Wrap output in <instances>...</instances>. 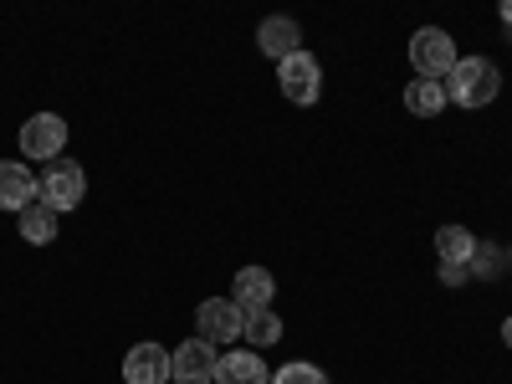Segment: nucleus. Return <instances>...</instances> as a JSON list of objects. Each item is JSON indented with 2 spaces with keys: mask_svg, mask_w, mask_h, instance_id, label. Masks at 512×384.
<instances>
[{
  "mask_svg": "<svg viewBox=\"0 0 512 384\" xmlns=\"http://www.w3.org/2000/svg\"><path fill=\"white\" fill-rule=\"evenodd\" d=\"M497 93H502V72L487 57H461L446 72V98L461 108H487V103H497Z\"/></svg>",
  "mask_w": 512,
  "mask_h": 384,
  "instance_id": "f257e3e1",
  "label": "nucleus"
},
{
  "mask_svg": "<svg viewBox=\"0 0 512 384\" xmlns=\"http://www.w3.org/2000/svg\"><path fill=\"white\" fill-rule=\"evenodd\" d=\"M456 62H461V57H456V41H451L441 26H420V31L410 36V67H415V77L441 82Z\"/></svg>",
  "mask_w": 512,
  "mask_h": 384,
  "instance_id": "f03ea898",
  "label": "nucleus"
},
{
  "mask_svg": "<svg viewBox=\"0 0 512 384\" xmlns=\"http://www.w3.org/2000/svg\"><path fill=\"white\" fill-rule=\"evenodd\" d=\"M82 195H88V175H82V164H72V159H52L47 169H41V205H52L57 216L77 210Z\"/></svg>",
  "mask_w": 512,
  "mask_h": 384,
  "instance_id": "7ed1b4c3",
  "label": "nucleus"
},
{
  "mask_svg": "<svg viewBox=\"0 0 512 384\" xmlns=\"http://www.w3.org/2000/svg\"><path fill=\"white\" fill-rule=\"evenodd\" d=\"M62 149H67V123L57 113H31L21 123V154L26 159L52 164V159H62Z\"/></svg>",
  "mask_w": 512,
  "mask_h": 384,
  "instance_id": "20e7f679",
  "label": "nucleus"
},
{
  "mask_svg": "<svg viewBox=\"0 0 512 384\" xmlns=\"http://www.w3.org/2000/svg\"><path fill=\"white\" fill-rule=\"evenodd\" d=\"M175 379V354L164 344H134L123 354V384H169Z\"/></svg>",
  "mask_w": 512,
  "mask_h": 384,
  "instance_id": "39448f33",
  "label": "nucleus"
},
{
  "mask_svg": "<svg viewBox=\"0 0 512 384\" xmlns=\"http://www.w3.org/2000/svg\"><path fill=\"white\" fill-rule=\"evenodd\" d=\"M195 328L205 344H236L241 328H246V313L231 303V297H210V303H200L195 313Z\"/></svg>",
  "mask_w": 512,
  "mask_h": 384,
  "instance_id": "423d86ee",
  "label": "nucleus"
},
{
  "mask_svg": "<svg viewBox=\"0 0 512 384\" xmlns=\"http://www.w3.org/2000/svg\"><path fill=\"white\" fill-rule=\"evenodd\" d=\"M277 82H282V98L287 103H313L318 88H323V67L308 52H292L287 62H277Z\"/></svg>",
  "mask_w": 512,
  "mask_h": 384,
  "instance_id": "0eeeda50",
  "label": "nucleus"
},
{
  "mask_svg": "<svg viewBox=\"0 0 512 384\" xmlns=\"http://www.w3.org/2000/svg\"><path fill=\"white\" fill-rule=\"evenodd\" d=\"M216 344H205V338H185V344L175 349V384H210L216 379Z\"/></svg>",
  "mask_w": 512,
  "mask_h": 384,
  "instance_id": "6e6552de",
  "label": "nucleus"
},
{
  "mask_svg": "<svg viewBox=\"0 0 512 384\" xmlns=\"http://www.w3.org/2000/svg\"><path fill=\"white\" fill-rule=\"evenodd\" d=\"M36 200H41V180L31 175V169L16 164V159L0 164V210H16V216H21V210L36 205Z\"/></svg>",
  "mask_w": 512,
  "mask_h": 384,
  "instance_id": "1a4fd4ad",
  "label": "nucleus"
},
{
  "mask_svg": "<svg viewBox=\"0 0 512 384\" xmlns=\"http://www.w3.org/2000/svg\"><path fill=\"white\" fill-rule=\"evenodd\" d=\"M272 297H277V277H272L267 267H241V272H236V297H231V303H236L241 313L272 308Z\"/></svg>",
  "mask_w": 512,
  "mask_h": 384,
  "instance_id": "9d476101",
  "label": "nucleus"
},
{
  "mask_svg": "<svg viewBox=\"0 0 512 384\" xmlns=\"http://www.w3.org/2000/svg\"><path fill=\"white\" fill-rule=\"evenodd\" d=\"M297 41H303V26H297L292 16H267L262 26H256V47H262L272 62H287L292 52H303Z\"/></svg>",
  "mask_w": 512,
  "mask_h": 384,
  "instance_id": "9b49d317",
  "label": "nucleus"
},
{
  "mask_svg": "<svg viewBox=\"0 0 512 384\" xmlns=\"http://www.w3.org/2000/svg\"><path fill=\"white\" fill-rule=\"evenodd\" d=\"M216 384H272V369L262 364L256 349H231L216 364Z\"/></svg>",
  "mask_w": 512,
  "mask_h": 384,
  "instance_id": "f8f14e48",
  "label": "nucleus"
},
{
  "mask_svg": "<svg viewBox=\"0 0 512 384\" xmlns=\"http://www.w3.org/2000/svg\"><path fill=\"white\" fill-rule=\"evenodd\" d=\"M57 221H62V216H57L52 205H41V200H36V205H26L21 216H16L21 241H31V246H52V241H57Z\"/></svg>",
  "mask_w": 512,
  "mask_h": 384,
  "instance_id": "ddd939ff",
  "label": "nucleus"
},
{
  "mask_svg": "<svg viewBox=\"0 0 512 384\" xmlns=\"http://www.w3.org/2000/svg\"><path fill=\"white\" fill-rule=\"evenodd\" d=\"M451 98H446V82H431V77H415L410 88H405V108L415 113V118H436L441 108H446Z\"/></svg>",
  "mask_w": 512,
  "mask_h": 384,
  "instance_id": "4468645a",
  "label": "nucleus"
},
{
  "mask_svg": "<svg viewBox=\"0 0 512 384\" xmlns=\"http://www.w3.org/2000/svg\"><path fill=\"white\" fill-rule=\"evenodd\" d=\"M436 251H441V262L466 267V262H472V251H477V236L466 231V226H441L436 231Z\"/></svg>",
  "mask_w": 512,
  "mask_h": 384,
  "instance_id": "2eb2a0df",
  "label": "nucleus"
},
{
  "mask_svg": "<svg viewBox=\"0 0 512 384\" xmlns=\"http://www.w3.org/2000/svg\"><path fill=\"white\" fill-rule=\"evenodd\" d=\"M241 338L262 354V349H272L277 338H282V318L272 313V308H262V313H246V328H241Z\"/></svg>",
  "mask_w": 512,
  "mask_h": 384,
  "instance_id": "dca6fc26",
  "label": "nucleus"
},
{
  "mask_svg": "<svg viewBox=\"0 0 512 384\" xmlns=\"http://www.w3.org/2000/svg\"><path fill=\"white\" fill-rule=\"evenodd\" d=\"M502 267H507V251H502L497 241H477L472 262H466V277H477V282H492V277H502Z\"/></svg>",
  "mask_w": 512,
  "mask_h": 384,
  "instance_id": "f3484780",
  "label": "nucleus"
},
{
  "mask_svg": "<svg viewBox=\"0 0 512 384\" xmlns=\"http://www.w3.org/2000/svg\"><path fill=\"white\" fill-rule=\"evenodd\" d=\"M272 384H328V374H323L318 364H303V359H292V364H282V369L272 374Z\"/></svg>",
  "mask_w": 512,
  "mask_h": 384,
  "instance_id": "a211bd4d",
  "label": "nucleus"
},
{
  "mask_svg": "<svg viewBox=\"0 0 512 384\" xmlns=\"http://www.w3.org/2000/svg\"><path fill=\"white\" fill-rule=\"evenodd\" d=\"M441 282H446V287H466L472 277H466V267H451V262H441Z\"/></svg>",
  "mask_w": 512,
  "mask_h": 384,
  "instance_id": "6ab92c4d",
  "label": "nucleus"
},
{
  "mask_svg": "<svg viewBox=\"0 0 512 384\" xmlns=\"http://www.w3.org/2000/svg\"><path fill=\"white\" fill-rule=\"evenodd\" d=\"M502 344H507V349H512V318H507V323H502Z\"/></svg>",
  "mask_w": 512,
  "mask_h": 384,
  "instance_id": "aec40b11",
  "label": "nucleus"
},
{
  "mask_svg": "<svg viewBox=\"0 0 512 384\" xmlns=\"http://www.w3.org/2000/svg\"><path fill=\"white\" fill-rule=\"evenodd\" d=\"M502 21L512 26V0H502Z\"/></svg>",
  "mask_w": 512,
  "mask_h": 384,
  "instance_id": "412c9836",
  "label": "nucleus"
},
{
  "mask_svg": "<svg viewBox=\"0 0 512 384\" xmlns=\"http://www.w3.org/2000/svg\"><path fill=\"white\" fill-rule=\"evenodd\" d=\"M507 267H512V246H507Z\"/></svg>",
  "mask_w": 512,
  "mask_h": 384,
  "instance_id": "4be33fe9",
  "label": "nucleus"
}]
</instances>
